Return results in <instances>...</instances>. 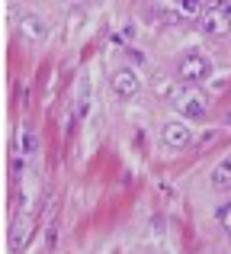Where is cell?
<instances>
[{
  "label": "cell",
  "instance_id": "cell-8",
  "mask_svg": "<svg viewBox=\"0 0 231 254\" xmlns=\"http://www.w3.org/2000/svg\"><path fill=\"white\" fill-rule=\"evenodd\" d=\"M212 187L215 190H231V155L222 158L212 168Z\"/></svg>",
  "mask_w": 231,
  "mask_h": 254
},
{
  "label": "cell",
  "instance_id": "cell-9",
  "mask_svg": "<svg viewBox=\"0 0 231 254\" xmlns=\"http://www.w3.org/2000/svg\"><path fill=\"white\" fill-rule=\"evenodd\" d=\"M39 151V135L32 129H19V155H36Z\"/></svg>",
  "mask_w": 231,
  "mask_h": 254
},
{
  "label": "cell",
  "instance_id": "cell-6",
  "mask_svg": "<svg viewBox=\"0 0 231 254\" xmlns=\"http://www.w3.org/2000/svg\"><path fill=\"white\" fill-rule=\"evenodd\" d=\"M164 142L170 148H189L193 145V129L183 123H170V126H164Z\"/></svg>",
  "mask_w": 231,
  "mask_h": 254
},
{
  "label": "cell",
  "instance_id": "cell-3",
  "mask_svg": "<svg viewBox=\"0 0 231 254\" xmlns=\"http://www.w3.org/2000/svg\"><path fill=\"white\" fill-rule=\"evenodd\" d=\"M113 90H116V97H122V100H132V97H138V90H141V77L135 74L132 68H119L116 74H113Z\"/></svg>",
  "mask_w": 231,
  "mask_h": 254
},
{
  "label": "cell",
  "instance_id": "cell-10",
  "mask_svg": "<svg viewBox=\"0 0 231 254\" xmlns=\"http://www.w3.org/2000/svg\"><path fill=\"white\" fill-rule=\"evenodd\" d=\"M219 219H222V229H225V232H228V238H231V203L219 212Z\"/></svg>",
  "mask_w": 231,
  "mask_h": 254
},
{
  "label": "cell",
  "instance_id": "cell-2",
  "mask_svg": "<svg viewBox=\"0 0 231 254\" xmlns=\"http://www.w3.org/2000/svg\"><path fill=\"white\" fill-rule=\"evenodd\" d=\"M174 106H177V113H180L183 119H202V116L209 113V100L202 97V93H196V90H183V93H177Z\"/></svg>",
  "mask_w": 231,
  "mask_h": 254
},
{
  "label": "cell",
  "instance_id": "cell-7",
  "mask_svg": "<svg viewBox=\"0 0 231 254\" xmlns=\"http://www.w3.org/2000/svg\"><path fill=\"white\" fill-rule=\"evenodd\" d=\"M29 235H32V222H29V219H16L13 229H10V251L19 254L26 248V242H29Z\"/></svg>",
  "mask_w": 231,
  "mask_h": 254
},
{
  "label": "cell",
  "instance_id": "cell-12",
  "mask_svg": "<svg viewBox=\"0 0 231 254\" xmlns=\"http://www.w3.org/2000/svg\"><path fill=\"white\" fill-rule=\"evenodd\" d=\"M228 123H231V116H228Z\"/></svg>",
  "mask_w": 231,
  "mask_h": 254
},
{
  "label": "cell",
  "instance_id": "cell-11",
  "mask_svg": "<svg viewBox=\"0 0 231 254\" xmlns=\"http://www.w3.org/2000/svg\"><path fill=\"white\" fill-rule=\"evenodd\" d=\"M219 10H222V13H225V16L231 19V3H219Z\"/></svg>",
  "mask_w": 231,
  "mask_h": 254
},
{
  "label": "cell",
  "instance_id": "cell-1",
  "mask_svg": "<svg viewBox=\"0 0 231 254\" xmlns=\"http://www.w3.org/2000/svg\"><path fill=\"white\" fill-rule=\"evenodd\" d=\"M209 74H212V62L206 55H199V52L183 55L180 64H177V81H183V84H202Z\"/></svg>",
  "mask_w": 231,
  "mask_h": 254
},
{
  "label": "cell",
  "instance_id": "cell-4",
  "mask_svg": "<svg viewBox=\"0 0 231 254\" xmlns=\"http://www.w3.org/2000/svg\"><path fill=\"white\" fill-rule=\"evenodd\" d=\"M228 23H231V19L219 10V3H202V19H199V26L209 32V36H225V32H228Z\"/></svg>",
  "mask_w": 231,
  "mask_h": 254
},
{
  "label": "cell",
  "instance_id": "cell-5",
  "mask_svg": "<svg viewBox=\"0 0 231 254\" xmlns=\"http://www.w3.org/2000/svg\"><path fill=\"white\" fill-rule=\"evenodd\" d=\"M19 32H23V39H29V42H42V39L48 36V23H45L42 16H36V13H26V16L19 19Z\"/></svg>",
  "mask_w": 231,
  "mask_h": 254
}]
</instances>
